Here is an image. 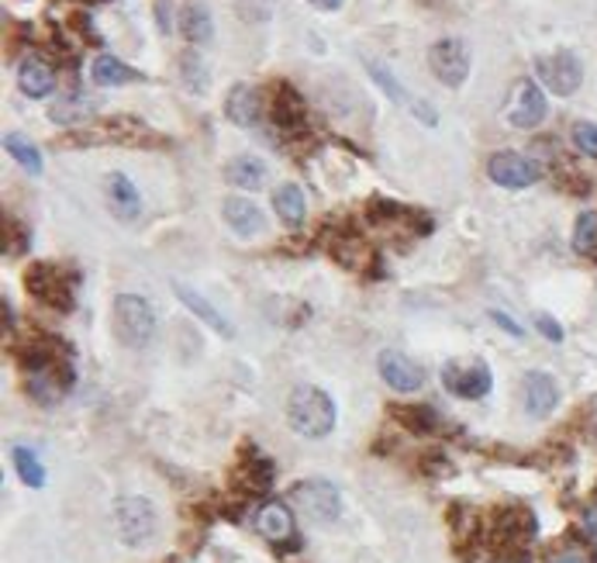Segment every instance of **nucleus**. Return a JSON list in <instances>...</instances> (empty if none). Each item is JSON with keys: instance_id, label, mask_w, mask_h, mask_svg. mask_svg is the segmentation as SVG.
I'll return each instance as SVG.
<instances>
[{"instance_id": "nucleus-1", "label": "nucleus", "mask_w": 597, "mask_h": 563, "mask_svg": "<svg viewBox=\"0 0 597 563\" xmlns=\"http://www.w3.org/2000/svg\"><path fill=\"white\" fill-rule=\"evenodd\" d=\"M286 421L304 439H325L336 429V405L322 387L301 384L286 397Z\"/></svg>"}, {"instance_id": "nucleus-2", "label": "nucleus", "mask_w": 597, "mask_h": 563, "mask_svg": "<svg viewBox=\"0 0 597 563\" xmlns=\"http://www.w3.org/2000/svg\"><path fill=\"white\" fill-rule=\"evenodd\" d=\"M101 143H117V146H166V138L156 135L146 122L138 119H108L93 128H80L74 135L59 138V146H101Z\"/></svg>"}, {"instance_id": "nucleus-3", "label": "nucleus", "mask_w": 597, "mask_h": 563, "mask_svg": "<svg viewBox=\"0 0 597 563\" xmlns=\"http://www.w3.org/2000/svg\"><path fill=\"white\" fill-rule=\"evenodd\" d=\"M25 288L56 312H69L77 301V273L59 263H35L25 273Z\"/></svg>"}, {"instance_id": "nucleus-4", "label": "nucleus", "mask_w": 597, "mask_h": 563, "mask_svg": "<svg viewBox=\"0 0 597 563\" xmlns=\"http://www.w3.org/2000/svg\"><path fill=\"white\" fill-rule=\"evenodd\" d=\"M156 312L146 297L138 294H117L114 301V333L125 346L132 349H142L156 339Z\"/></svg>"}, {"instance_id": "nucleus-5", "label": "nucleus", "mask_w": 597, "mask_h": 563, "mask_svg": "<svg viewBox=\"0 0 597 563\" xmlns=\"http://www.w3.org/2000/svg\"><path fill=\"white\" fill-rule=\"evenodd\" d=\"M114 522H117V536L125 539L128 547H146L156 539L159 519H156V508L146 498H122L114 505Z\"/></svg>"}, {"instance_id": "nucleus-6", "label": "nucleus", "mask_w": 597, "mask_h": 563, "mask_svg": "<svg viewBox=\"0 0 597 563\" xmlns=\"http://www.w3.org/2000/svg\"><path fill=\"white\" fill-rule=\"evenodd\" d=\"M536 532H539L536 511L515 505V508L497 511V522L491 526V543L505 553H521L536 539Z\"/></svg>"}, {"instance_id": "nucleus-7", "label": "nucleus", "mask_w": 597, "mask_h": 563, "mask_svg": "<svg viewBox=\"0 0 597 563\" xmlns=\"http://www.w3.org/2000/svg\"><path fill=\"white\" fill-rule=\"evenodd\" d=\"M491 367L484 360H449L442 367V387L457 397H466V402H476V397L491 394Z\"/></svg>"}, {"instance_id": "nucleus-8", "label": "nucleus", "mask_w": 597, "mask_h": 563, "mask_svg": "<svg viewBox=\"0 0 597 563\" xmlns=\"http://www.w3.org/2000/svg\"><path fill=\"white\" fill-rule=\"evenodd\" d=\"M291 502L307 515V519H315V522H336L339 511H342V498H339L336 484L318 481V477L294 484L291 487Z\"/></svg>"}, {"instance_id": "nucleus-9", "label": "nucleus", "mask_w": 597, "mask_h": 563, "mask_svg": "<svg viewBox=\"0 0 597 563\" xmlns=\"http://www.w3.org/2000/svg\"><path fill=\"white\" fill-rule=\"evenodd\" d=\"M545 111H549L545 93H542V87H539L536 80L521 77V80L511 83L505 114H508V122H511L515 128H539V125L545 122Z\"/></svg>"}, {"instance_id": "nucleus-10", "label": "nucleus", "mask_w": 597, "mask_h": 563, "mask_svg": "<svg viewBox=\"0 0 597 563\" xmlns=\"http://www.w3.org/2000/svg\"><path fill=\"white\" fill-rule=\"evenodd\" d=\"M487 177L497 187H508V191H521V187H532L542 180V162L521 153H494L487 162Z\"/></svg>"}, {"instance_id": "nucleus-11", "label": "nucleus", "mask_w": 597, "mask_h": 563, "mask_svg": "<svg viewBox=\"0 0 597 563\" xmlns=\"http://www.w3.org/2000/svg\"><path fill=\"white\" fill-rule=\"evenodd\" d=\"M428 66H432V74L439 83L446 87H463L466 77H470V53L460 38H442L436 42L432 49H428Z\"/></svg>"}, {"instance_id": "nucleus-12", "label": "nucleus", "mask_w": 597, "mask_h": 563, "mask_svg": "<svg viewBox=\"0 0 597 563\" xmlns=\"http://www.w3.org/2000/svg\"><path fill=\"white\" fill-rule=\"evenodd\" d=\"M536 74L553 93H560V98H570V93H577V87L584 80V66H581V59L573 56V53L560 49L553 56L536 59Z\"/></svg>"}, {"instance_id": "nucleus-13", "label": "nucleus", "mask_w": 597, "mask_h": 563, "mask_svg": "<svg viewBox=\"0 0 597 563\" xmlns=\"http://www.w3.org/2000/svg\"><path fill=\"white\" fill-rule=\"evenodd\" d=\"M256 532L267 539L273 547H283V543H297V526H294V515L283 502H262L256 508Z\"/></svg>"}, {"instance_id": "nucleus-14", "label": "nucleus", "mask_w": 597, "mask_h": 563, "mask_svg": "<svg viewBox=\"0 0 597 563\" xmlns=\"http://www.w3.org/2000/svg\"><path fill=\"white\" fill-rule=\"evenodd\" d=\"M376 367H380V378H384V384L401 391V394L421 391V384H425V370L412 357L397 353V349H384L380 360H376Z\"/></svg>"}, {"instance_id": "nucleus-15", "label": "nucleus", "mask_w": 597, "mask_h": 563, "mask_svg": "<svg viewBox=\"0 0 597 563\" xmlns=\"http://www.w3.org/2000/svg\"><path fill=\"white\" fill-rule=\"evenodd\" d=\"M270 114H273V125L283 128V135H297V132H304V122H307V104L291 83H277Z\"/></svg>"}, {"instance_id": "nucleus-16", "label": "nucleus", "mask_w": 597, "mask_h": 563, "mask_svg": "<svg viewBox=\"0 0 597 563\" xmlns=\"http://www.w3.org/2000/svg\"><path fill=\"white\" fill-rule=\"evenodd\" d=\"M521 397H525V412H529L532 418H545V415H553L560 405V387L545 370H532V373H525Z\"/></svg>"}, {"instance_id": "nucleus-17", "label": "nucleus", "mask_w": 597, "mask_h": 563, "mask_svg": "<svg viewBox=\"0 0 597 563\" xmlns=\"http://www.w3.org/2000/svg\"><path fill=\"white\" fill-rule=\"evenodd\" d=\"M225 114H228V122L238 125V128H256L259 119H262V98H259V90L249 87V83H235L228 90V98H225Z\"/></svg>"}, {"instance_id": "nucleus-18", "label": "nucleus", "mask_w": 597, "mask_h": 563, "mask_svg": "<svg viewBox=\"0 0 597 563\" xmlns=\"http://www.w3.org/2000/svg\"><path fill=\"white\" fill-rule=\"evenodd\" d=\"M18 87L25 98H49V93L56 90V69L42 56H29L18 66Z\"/></svg>"}, {"instance_id": "nucleus-19", "label": "nucleus", "mask_w": 597, "mask_h": 563, "mask_svg": "<svg viewBox=\"0 0 597 563\" xmlns=\"http://www.w3.org/2000/svg\"><path fill=\"white\" fill-rule=\"evenodd\" d=\"M225 222L235 236L249 239V236H256V232H262V211L246 198H228L225 201Z\"/></svg>"}, {"instance_id": "nucleus-20", "label": "nucleus", "mask_w": 597, "mask_h": 563, "mask_svg": "<svg viewBox=\"0 0 597 563\" xmlns=\"http://www.w3.org/2000/svg\"><path fill=\"white\" fill-rule=\"evenodd\" d=\"M90 77L98 87H125V83H138L142 74L132 69L128 63H122L117 56H98L90 66Z\"/></svg>"}, {"instance_id": "nucleus-21", "label": "nucleus", "mask_w": 597, "mask_h": 563, "mask_svg": "<svg viewBox=\"0 0 597 563\" xmlns=\"http://www.w3.org/2000/svg\"><path fill=\"white\" fill-rule=\"evenodd\" d=\"M273 207H277V215L286 228H297L307 215V201H304V191L297 183H280L273 191Z\"/></svg>"}, {"instance_id": "nucleus-22", "label": "nucleus", "mask_w": 597, "mask_h": 563, "mask_svg": "<svg viewBox=\"0 0 597 563\" xmlns=\"http://www.w3.org/2000/svg\"><path fill=\"white\" fill-rule=\"evenodd\" d=\"M108 198H111L114 215L125 218V222H132L138 215V207H142V198L135 191V183L125 173H111L108 177Z\"/></svg>"}, {"instance_id": "nucleus-23", "label": "nucleus", "mask_w": 597, "mask_h": 563, "mask_svg": "<svg viewBox=\"0 0 597 563\" xmlns=\"http://www.w3.org/2000/svg\"><path fill=\"white\" fill-rule=\"evenodd\" d=\"M225 177L235 187H243V191H259V187L267 183V162L256 156H235L225 167Z\"/></svg>"}, {"instance_id": "nucleus-24", "label": "nucleus", "mask_w": 597, "mask_h": 563, "mask_svg": "<svg viewBox=\"0 0 597 563\" xmlns=\"http://www.w3.org/2000/svg\"><path fill=\"white\" fill-rule=\"evenodd\" d=\"M235 484L249 491V495H262V491H270V484H273V463L262 460L259 453L243 460V466H238V474H235Z\"/></svg>"}, {"instance_id": "nucleus-25", "label": "nucleus", "mask_w": 597, "mask_h": 563, "mask_svg": "<svg viewBox=\"0 0 597 563\" xmlns=\"http://www.w3.org/2000/svg\"><path fill=\"white\" fill-rule=\"evenodd\" d=\"M180 32H183V38L187 42H211V35H214V21H211V11L204 8V4H198V0H190V4L180 11Z\"/></svg>"}, {"instance_id": "nucleus-26", "label": "nucleus", "mask_w": 597, "mask_h": 563, "mask_svg": "<svg viewBox=\"0 0 597 563\" xmlns=\"http://www.w3.org/2000/svg\"><path fill=\"white\" fill-rule=\"evenodd\" d=\"M173 291H177V297L187 304L190 312H194L201 322H207V325L214 328V333H218V336H232V325L222 318V312L214 308V304H207L198 291H190V288H183V284H173Z\"/></svg>"}, {"instance_id": "nucleus-27", "label": "nucleus", "mask_w": 597, "mask_h": 563, "mask_svg": "<svg viewBox=\"0 0 597 563\" xmlns=\"http://www.w3.org/2000/svg\"><path fill=\"white\" fill-rule=\"evenodd\" d=\"M391 415H394V421H401L404 429L418 432V436H428V432L439 429V415L428 405H397V408H391Z\"/></svg>"}, {"instance_id": "nucleus-28", "label": "nucleus", "mask_w": 597, "mask_h": 563, "mask_svg": "<svg viewBox=\"0 0 597 563\" xmlns=\"http://www.w3.org/2000/svg\"><path fill=\"white\" fill-rule=\"evenodd\" d=\"M11 457H14V471H18L21 481H25L29 487H45V466H42V460L29 450V446H14Z\"/></svg>"}, {"instance_id": "nucleus-29", "label": "nucleus", "mask_w": 597, "mask_h": 563, "mask_svg": "<svg viewBox=\"0 0 597 563\" xmlns=\"http://www.w3.org/2000/svg\"><path fill=\"white\" fill-rule=\"evenodd\" d=\"M90 111H93V104L87 98H80V93H69V98H63L59 104H53L49 119L56 125H74V122H83Z\"/></svg>"}, {"instance_id": "nucleus-30", "label": "nucleus", "mask_w": 597, "mask_h": 563, "mask_svg": "<svg viewBox=\"0 0 597 563\" xmlns=\"http://www.w3.org/2000/svg\"><path fill=\"white\" fill-rule=\"evenodd\" d=\"M4 149H8V156H14L29 173H35V177L42 173V153L29 143L25 135H4Z\"/></svg>"}, {"instance_id": "nucleus-31", "label": "nucleus", "mask_w": 597, "mask_h": 563, "mask_svg": "<svg viewBox=\"0 0 597 563\" xmlns=\"http://www.w3.org/2000/svg\"><path fill=\"white\" fill-rule=\"evenodd\" d=\"M573 249L581 256H597V211H584L573 225Z\"/></svg>"}, {"instance_id": "nucleus-32", "label": "nucleus", "mask_w": 597, "mask_h": 563, "mask_svg": "<svg viewBox=\"0 0 597 563\" xmlns=\"http://www.w3.org/2000/svg\"><path fill=\"white\" fill-rule=\"evenodd\" d=\"M180 69H183V80H187V87L194 90V93H201V90L207 87L204 63H201L194 53H183V56H180Z\"/></svg>"}, {"instance_id": "nucleus-33", "label": "nucleus", "mask_w": 597, "mask_h": 563, "mask_svg": "<svg viewBox=\"0 0 597 563\" xmlns=\"http://www.w3.org/2000/svg\"><path fill=\"white\" fill-rule=\"evenodd\" d=\"M29 249V232L25 225H18L14 218L4 215V252L8 256H18V252H25Z\"/></svg>"}, {"instance_id": "nucleus-34", "label": "nucleus", "mask_w": 597, "mask_h": 563, "mask_svg": "<svg viewBox=\"0 0 597 563\" xmlns=\"http://www.w3.org/2000/svg\"><path fill=\"white\" fill-rule=\"evenodd\" d=\"M573 146H577L584 156H590L597 162V125H590V122H577V125H573Z\"/></svg>"}, {"instance_id": "nucleus-35", "label": "nucleus", "mask_w": 597, "mask_h": 563, "mask_svg": "<svg viewBox=\"0 0 597 563\" xmlns=\"http://www.w3.org/2000/svg\"><path fill=\"white\" fill-rule=\"evenodd\" d=\"M367 66H370L373 80H376L380 87H384L394 101H401V104H412V98H408V93H404V87H401L397 80H391V77H387V69H384V66H380V63H367ZM412 111H415V104H412Z\"/></svg>"}, {"instance_id": "nucleus-36", "label": "nucleus", "mask_w": 597, "mask_h": 563, "mask_svg": "<svg viewBox=\"0 0 597 563\" xmlns=\"http://www.w3.org/2000/svg\"><path fill=\"white\" fill-rule=\"evenodd\" d=\"M235 8L243 14V21H267L273 11V0H235Z\"/></svg>"}, {"instance_id": "nucleus-37", "label": "nucleus", "mask_w": 597, "mask_h": 563, "mask_svg": "<svg viewBox=\"0 0 597 563\" xmlns=\"http://www.w3.org/2000/svg\"><path fill=\"white\" fill-rule=\"evenodd\" d=\"M536 328H539V333H542L549 342H563V328H560L553 318H549V315H536Z\"/></svg>"}, {"instance_id": "nucleus-38", "label": "nucleus", "mask_w": 597, "mask_h": 563, "mask_svg": "<svg viewBox=\"0 0 597 563\" xmlns=\"http://www.w3.org/2000/svg\"><path fill=\"white\" fill-rule=\"evenodd\" d=\"M491 318H494L500 328H505V333H511L515 339H521V336H525V328H521V325H515V318H511V315H505V312H491Z\"/></svg>"}, {"instance_id": "nucleus-39", "label": "nucleus", "mask_w": 597, "mask_h": 563, "mask_svg": "<svg viewBox=\"0 0 597 563\" xmlns=\"http://www.w3.org/2000/svg\"><path fill=\"white\" fill-rule=\"evenodd\" d=\"M584 529H587V532H590V536L597 539V502H594V505H590V508L584 511Z\"/></svg>"}, {"instance_id": "nucleus-40", "label": "nucleus", "mask_w": 597, "mask_h": 563, "mask_svg": "<svg viewBox=\"0 0 597 563\" xmlns=\"http://www.w3.org/2000/svg\"><path fill=\"white\" fill-rule=\"evenodd\" d=\"M312 8H318V11H339L346 0H307Z\"/></svg>"}, {"instance_id": "nucleus-41", "label": "nucleus", "mask_w": 597, "mask_h": 563, "mask_svg": "<svg viewBox=\"0 0 597 563\" xmlns=\"http://www.w3.org/2000/svg\"><path fill=\"white\" fill-rule=\"evenodd\" d=\"M553 563H587V560H581V556H560V560H553Z\"/></svg>"}, {"instance_id": "nucleus-42", "label": "nucleus", "mask_w": 597, "mask_h": 563, "mask_svg": "<svg viewBox=\"0 0 597 563\" xmlns=\"http://www.w3.org/2000/svg\"><path fill=\"white\" fill-rule=\"evenodd\" d=\"M505 563H525V560H505Z\"/></svg>"}]
</instances>
